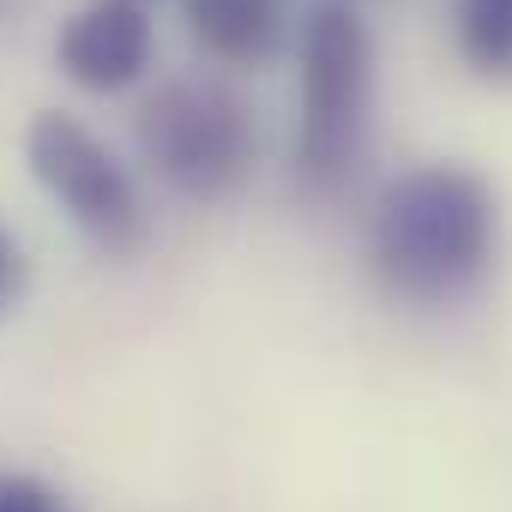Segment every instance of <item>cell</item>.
Listing matches in <instances>:
<instances>
[{
  "mask_svg": "<svg viewBox=\"0 0 512 512\" xmlns=\"http://www.w3.org/2000/svg\"><path fill=\"white\" fill-rule=\"evenodd\" d=\"M368 133H374V37L350 7H320L302 25L296 175L314 193H344L362 175Z\"/></svg>",
  "mask_w": 512,
  "mask_h": 512,
  "instance_id": "2",
  "label": "cell"
},
{
  "mask_svg": "<svg viewBox=\"0 0 512 512\" xmlns=\"http://www.w3.org/2000/svg\"><path fill=\"white\" fill-rule=\"evenodd\" d=\"M458 49L482 79H512V0H458Z\"/></svg>",
  "mask_w": 512,
  "mask_h": 512,
  "instance_id": "7",
  "label": "cell"
},
{
  "mask_svg": "<svg viewBox=\"0 0 512 512\" xmlns=\"http://www.w3.org/2000/svg\"><path fill=\"white\" fill-rule=\"evenodd\" d=\"M151 43H157V25L145 13V0H85L55 37V61L79 91L115 97L145 79Z\"/></svg>",
  "mask_w": 512,
  "mask_h": 512,
  "instance_id": "5",
  "label": "cell"
},
{
  "mask_svg": "<svg viewBox=\"0 0 512 512\" xmlns=\"http://www.w3.org/2000/svg\"><path fill=\"white\" fill-rule=\"evenodd\" d=\"M187 31L211 61L260 67L284 49V0H187Z\"/></svg>",
  "mask_w": 512,
  "mask_h": 512,
  "instance_id": "6",
  "label": "cell"
},
{
  "mask_svg": "<svg viewBox=\"0 0 512 512\" xmlns=\"http://www.w3.org/2000/svg\"><path fill=\"white\" fill-rule=\"evenodd\" d=\"M139 157L157 181H169L181 199H229L260 163L247 103L217 79H169L157 85L133 115Z\"/></svg>",
  "mask_w": 512,
  "mask_h": 512,
  "instance_id": "3",
  "label": "cell"
},
{
  "mask_svg": "<svg viewBox=\"0 0 512 512\" xmlns=\"http://www.w3.org/2000/svg\"><path fill=\"white\" fill-rule=\"evenodd\" d=\"M25 284H31V260H25V241L13 229H0V320H7L19 302H25Z\"/></svg>",
  "mask_w": 512,
  "mask_h": 512,
  "instance_id": "9",
  "label": "cell"
},
{
  "mask_svg": "<svg viewBox=\"0 0 512 512\" xmlns=\"http://www.w3.org/2000/svg\"><path fill=\"white\" fill-rule=\"evenodd\" d=\"M494 235V187L464 163H422L374 205V272L404 302H458L488 272Z\"/></svg>",
  "mask_w": 512,
  "mask_h": 512,
  "instance_id": "1",
  "label": "cell"
},
{
  "mask_svg": "<svg viewBox=\"0 0 512 512\" xmlns=\"http://www.w3.org/2000/svg\"><path fill=\"white\" fill-rule=\"evenodd\" d=\"M0 512H73L67 494L31 470H0Z\"/></svg>",
  "mask_w": 512,
  "mask_h": 512,
  "instance_id": "8",
  "label": "cell"
},
{
  "mask_svg": "<svg viewBox=\"0 0 512 512\" xmlns=\"http://www.w3.org/2000/svg\"><path fill=\"white\" fill-rule=\"evenodd\" d=\"M25 163L37 175V187L73 217V229L97 247V253H133L151 229L145 193L133 181V169L109 151V139H97L79 115L67 109H43L25 133Z\"/></svg>",
  "mask_w": 512,
  "mask_h": 512,
  "instance_id": "4",
  "label": "cell"
}]
</instances>
